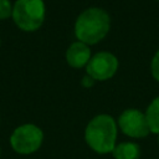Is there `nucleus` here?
<instances>
[{
    "label": "nucleus",
    "mask_w": 159,
    "mask_h": 159,
    "mask_svg": "<svg viewBox=\"0 0 159 159\" xmlns=\"http://www.w3.org/2000/svg\"><path fill=\"white\" fill-rule=\"evenodd\" d=\"M158 1H159V0H158Z\"/></svg>",
    "instance_id": "nucleus-15"
},
{
    "label": "nucleus",
    "mask_w": 159,
    "mask_h": 159,
    "mask_svg": "<svg viewBox=\"0 0 159 159\" xmlns=\"http://www.w3.org/2000/svg\"><path fill=\"white\" fill-rule=\"evenodd\" d=\"M157 140H158V144H159V134H158V139Z\"/></svg>",
    "instance_id": "nucleus-13"
},
{
    "label": "nucleus",
    "mask_w": 159,
    "mask_h": 159,
    "mask_svg": "<svg viewBox=\"0 0 159 159\" xmlns=\"http://www.w3.org/2000/svg\"><path fill=\"white\" fill-rule=\"evenodd\" d=\"M111 30L109 14L101 7H87L76 19L75 36L88 46L102 41Z\"/></svg>",
    "instance_id": "nucleus-1"
},
{
    "label": "nucleus",
    "mask_w": 159,
    "mask_h": 159,
    "mask_svg": "<svg viewBox=\"0 0 159 159\" xmlns=\"http://www.w3.org/2000/svg\"><path fill=\"white\" fill-rule=\"evenodd\" d=\"M112 155L114 159H138L140 155V148L134 142H122L116 144Z\"/></svg>",
    "instance_id": "nucleus-8"
},
{
    "label": "nucleus",
    "mask_w": 159,
    "mask_h": 159,
    "mask_svg": "<svg viewBox=\"0 0 159 159\" xmlns=\"http://www.w3.org/2000/svg\"><path fill=\"white\" fill-rule=\"evenodd\" d=\"M92 55H91L89 46L81 41L72 42L66 51V62L68 63V66L73 68L86 67Z\"/></svg>",
    "instance_id": "nucleus-7"
},
{
    "label": "nucleus",
    "mask_w": 159,
    "mask_h": 159,
    "mask_svg": "<svg viewBox=\"0 0 159 159\" xmlns=\"http://www.w3.org/2000/svg\"><path fill=\"white\" fill-rule=\"evenodd\" d=\"M0 155H1V149H0Z\"/></svg>",
    "instance_id": "nucleus-14"
},
{
    "label": "nucleus",
    "mask_w": 159,
    "mask_h": 159,
    "mask_svg": "<svg viewBox=\"0 0 159 159\" xmlns=\"http://www.w3.org/2000/svg\"><path fill=\"white\" fill-rule=\"evenodd\" d=\"M145 117L152 133L159 134V96L155 97L147 107Z\"/></svg>",
    "instance_id": "nucleus-9"
},
{
    "label": "nucleus",
    "mask_w": 159,
    "mask_h": 159,
    "mask_svg": "<svg viewBox=\"0 0 159 159\" xmlns=\"http://www.w3.org/2000/svg\"><path fill=\"white\" fill-rule=\"evenodd\" d=\"M43 142V133L40 127L26 123L14 129L10 135V145L17 153L29 155L40 149Z\"/></svg>",
    "instance_id": "nucleus-4"
},
{
    "label": "nucleus",
    "mask_w": 159,
    "mask_h": 159,
    "mask_svg": "<svg viewBox=\"0 0 159 159\" xmlns=\"http://www.w3.org/2000/svg\"><path fill=\"white\" fill-rule=\"evenodd\" d=\"M118 124L109 114H97L86 125L84 140L98 154L112 153L117 144Z\"/></svg>",
    "instance_id": "nucleus-2"
},
{
    "label": "nucleus",
    "mask_w": 159,
    "mask_h": 159,
    "mask_svg": "<svg viewBox=\"0 0 159 159\" xmlns=\"http://www.w3.org/2000/svg\"><path fill=\"white\" fill-rule=\"evenodd\" d=\"M11 16L19 29L29 32L36 31L45 20L43 0H16Z\"/></svg>",
    "instance_id": "nucleus-3"
},
{
    "label": "nucleus",
    "mask_w": 159,
    "mask_h": 159,
    "mask_svg": "<svg viewBox=\"0 0 159 159\" xmlns=\"http://www.w3.org/2000/svg\"><path fill=\"white\" fill-rule=\"evenodd\" d=\"M118 66L119 62L116 55L108 51H101L91 57L86 66V73L94 81H107L116 75Z\"/></svg>",
    "instance_id": "nucleus-5"
},
{
    "label": "nucleus",
    "mask_w": 159,
    "mask_h": 159,
    "mask_svg": "<svg viewBox=\"0 0 159 159\" xmlns=\"http://www.w3.org/2000/svg\"><path fill=\"white\" fill-rule=\"evenodd\" d=\"M119 129L130 138H144L150 133L145 113L137 108L124 109L117 120Z\"/></svg>",
    "instance_id": "nucleus-6"
},
{
    "label": "nucleus",
    "mask_w": 159,
    "mask_h": 159,
    "mask_svg": "<svg viewBox=\"0 0 159 159\" xmlns=\"http://www.w3.org/2000/svg\"><path fill=\"white\" fill-rule=\"evenodd\" d=\"M12 15V6L9 0H0V19H7Z\"/></svg>",
    "instance_id": "nucleus-11"
},
{
    "label": "nucleus",
    "mask_w": 159,
    "mask_h": 159,
    "mask_svg": "<svg viewBox=\"0 0 159 159\" xmlns=\"http://www.w3.org/2000/svg\"><path fill=\"white\" fill-rule=\"evenodd\" d=\"M150 73L155 81L159 82V50L154 53L150 61Z\"/></svg>",
    "instance_id": "nucleus-10"
},
{
    "label": "nucleus",
    "mask_w": 159,
    "mask_h": 159,
    "mask_svg": "<svg viewBox=\"0 0 159 159\" xmlns=\"http://www.w3.org/2000/svg\"><path fill=\"white\" fill-rule=\"evenodd\" d=\"M94 82H96V81H94L91 76H88L87 73H86V75L82 77V80H81V84H82L84 88H89V87H92V86L94 84Z\"/></svg>",
    "instance_id": "nucleus-12"
}]
</instances>
